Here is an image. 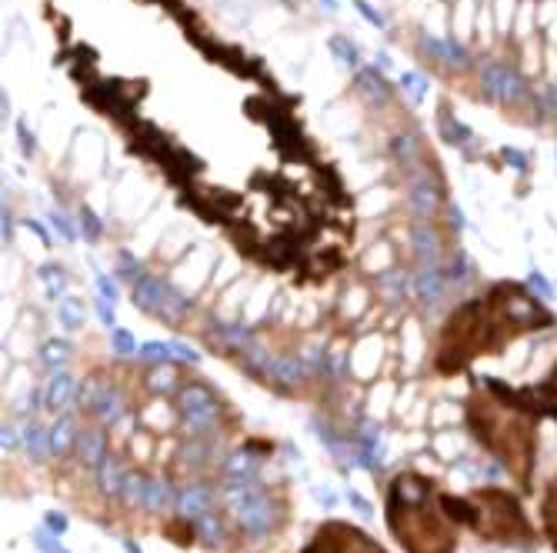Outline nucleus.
<instances>
[{"mask_svg": "<svg viewBox=\"0 0 557 553\" xmlns=\"http://www.w3.org/2000/svg\"><path fill=\"white\" fill-rule=\"evenodd\" d=\"M230 510L237 514L244 527L251 530V533H267L270 530V503L261 490H254V487H237V490L230 493Z\"/></svg>", "mask_w": 557, "mask_h": 553, "instance_id": "obj_1", "label": "nucleus"}, {"mask_svg": "<svg viewBox=\"0 0 557 553\" xmlns=\"http://www.w3.org/2000/svg\"><path fill=\"white\" fill-rule=\"evenodd\" d=\"M134 300H137V307H144V310H154V314L170 317V320H177V317L187 310L184 297H177V293L167 287V284L151 280V276L137 280V287H134Z\"/></svg>", "mask_w": 557, "mask_h": 553, "instance_id": "obj_2", "label": "nucleus"}, {"mask_svg": "<svg viewBox=\"0 0 557 553\" xmlns=\"http://www.w3.org/2000/svg\"><path fill=\"white\" fill-rule=\"evenodd\" d=\"M180 407H184V417H187V424L194 430H207L214 424L217 417V403L214 397L207 393L204 387H187L180 393Z\"/></svg>", "mask_w": 557, "mask_h": 553, "instance_id": "obj_3", "label": "nucleus"}, {"mask_svg": "<svg viewBox=\"0 0 557 553\" xmlns=\"http://www.w3.org/2000/svg\"><path fill=\"white\" fill-rule=\"evenodd\" d=\"M80 400L87 403L90 410H97L101 417H107V420H114V417L120 414V400H117V393L111 387H101V383H84Z\"/></svg>", "mask_w": 557, "mask_h": 553, "instance_id": "obj_4", "label": "nucleus"}, {"mask_svg": "<svg viewBox=\"0 0 557 553\" xmlns=\"http://www.w3.org/2000/svg\"><path fill=\"white\" fill-rule=\"evenodd\" d=\"M484 84H487V90H494L497 97H518V77L511 74V70H504V67H497V63H491V67H484Z\"/></svg>", "mask_w": 557, "mask_h": 553, "instance_id": "obj_5", "label": "nucleus"}, {"mask_svg": "<svg viewBox=\"0 0 557 553\" xmlns=\"http://www.w3.org/2000/svg\"><path fill=\"white\" fill-rule=\"evenodd\" d=\"M207 507H211V493L207 490H187V493H180V510L194 520V516H201L207 514Z\"/></svg>", "mask_w": 557, "mask_h": 553, "instance_id": "obj_6", "label": "nucleus"}, {"mask_svg": "<svg viewBox=\"0 0 557 553\" xmlns=\"http://www.w3.org/2000/svg\"><path fill=\"white\" fill-rule=\"evenodd\" d=\"M70 393H74V380L67 377V374H57L51 380V390H47V403L57 410V407H63V403L70 400Z\"/></svg>", "mask_w": 557, "mask_h": 553, "instance_id": "obj_7", "label": "nucleus"}, {"mask_svg": "<svg viewBox=\"0 0 557 553\" xmlns=\"http://www.w3.org/2000/svg\"><path fill=\"white\" fill-rule=\"evenodd\" d=\"M80 457L87 464H104V437L101 433H80Z\"/></svg>", "mask_w": 557, "mask_h": 553, "instance_id": "obj_8", "label": "nucleus"}, {"mask_svg": "<svg viewBox=\"0 0 557 553\" xmlns=\"http://www.w3.org/2000/svg\"><path fill=\"white\" fill-rule=\"evenodd\" d=\"M70 440H74V424H70V417H63L61 424L51 430V450L54 453H67V450H70Z\"/></svg>", "mask_w": 557, "mask_h": 553, "instance_id": "obj_9", "label": "nucleus"}, {"mask_svg": "<svg viewBox=\"0 0 557 553\" xmlns=\"http://www.w3.org/2000/svg\"><path fill=\"white\" fill-rule=\"evenodd\" d=\"M40 280L47 284V297H51V300H61L63 287H67V280H63V270H57L54 264L40 267Z\"/></svg>", "mask_w": 557, "mask_h": 553, "instance_id": "obj_10", "label": "nucleus"}, {"mask_svg": "<svg viewBox=\"0 0 557 553\" xmlns=\"http://www.w3.org/2000/svg\"><path fill=\"white\" fill-rule=\"evenodd\" d=\"M57 314H61V324L67 330H77V327H80V320H84L80 300H61V303H57Z\"/></svg>", "mask_w": 557, "mask_h": 553, "instance_id": "obj_11", "label": "nucleus"}, {"mask_svg": "<svg viewBox=\"0 0 557 553\" xmlns=\"http://www.w3.org/2000/svg\"><path fill=\"white\" fill-rule=\"evenodd\" d=\"M411 203L418 207L420 214H427V210L434 207V187L431 184H414V187H411Z\"/></svg>", "mask_w": 557, "mask_h": 553, "instance_id": "obj_12", "label": "nucleus"}, {"mask_svg": "<svg viewBox=\"0 0 557 553\" xmlns=\"http://www.w3.org/2000/svg\"><path fill=\"white\" fill-rule=\"evenodd\" d=\"M140 357H147L154 364H164L174 357V343H140Z\"/></svg>", "mask_w": 557, "mask_h": 553, "instance_id": "obj_13", "label": "nucleus"}, {"mask_svg": "<svg viewBox=\"0 0 557 553\" xmlns=\"http://www.w3.org/2000/svg\"><path fill=\"white\" fill-rule=\"evenodd\" d=\"M194 527L201 530V537L204 540H211V543H217L220 540V527H217V520L211 514H201V516H194Z\"/></svg>", "mask_w": 557, "mask_h": 553, "instance_id": "obj_14", "label": "nucleus"}, {"mask_svg": "<svg viewBox=\"0 0 557 553\" xmlns=\"http://www.w3.org/2000/svg\"><path fill=\"white\" fill-rule=\"evenodd\" d=\"M70 353V343H63V340H51L47 347H44V364L47 367H57Z\"/></svg>", "mask_w": 557, "mask_h": 553, "instance_id": "obj_15", "label": "nucleus"}, {"mask_svg": "<svg viewBox=\"0 0 557 553\" xmlns=\"http://www.w3.org/2000/svg\"><path fill=\"white\" fill-rule=\"evenodd\" d=\"M101 483H104V487H107L111 493H114V490H124V483H127V480L120 477V473H117L111 460H104V464H101Z\"/></svg>", "mask_w": 557, "mask_h": 553, "instance_id": "obj_16", "label": "nucleus"}, {"mask_svg": "<svg viewBox=\"0 0 557 553\" xmlns=\"http://www.w3.org/2000/svg\"><path fill=\"white\" fill-rule=\"evenodd\" d=\"M330 51L337 53V57H341V61L347 63V67H357V63H361L357 51H354V47H351V44H347L344 37H334V40H330Z\"/></svg>", "mask_w": 557, "mask_h": 553, "instance_id": "obj_17", "label": "nucleus"}, {"mask_svg": "<svg viewBox=\"0 0 557 553\" xmlns=\"http://www.w3.org/2000/svg\"><path fill=\"white\" fill-rule=\"evenodd\" d=\"M401 84H404V87L411 90V97H414V101H424V94H427V80H424L420 74L407 70V74L401 77Z\"/></svg>", "mask_w": 557, "mask_h": 553, "instance_id": "obj_18", "label": "nucleus"}, {"mask_svg": "<svg viewBox=\"0 0 557 553\" xmlns=\"http://www.w3.org/2000/svg\"><path fill=\"white\" fill-rule=\"evenodd\" d=\"M418 290L424 300H434L437 293H441V280H437V274H420L418 276Z\"/></svg>", "mask_w": 557, "mask_h": 553, "instance_id": "obj_19", "label": "nucleus"}, {"mask_svg": "<svg viewBox=\"0 0 557 553\" xmlns=\"http://www.w3.org/2000/svg\"><path fill=\"white\" fill-rule=\"evenodd\" d=\"M27 450L34 453V457H40V453L47 450V437H44V430H40V427L27 430Z\"/></svg>", "mask_w": 557, "mask_h": 553, "instance_id": "obj_20", "label": "nucleus"}, {"mask_svg": "<svg viewBox=\"0 0 557 553\" xmlns=\"http://www.w3.org/2000/svg\"><path fill=\"white\" fill-rule=\"evenodd\" d=\"M361 87H368V94L374 101H387V87H384V80H374V74H361Z\"/></svg>", "mask_w": 557, "mask_h": 553, "instance_id": "obj_21", "label": "nucleus"}, {"mask_svg": "<svg viewBox=\"0 0 557 553\" xmlns=\"http://www.w3.org/2000/svg\"><path fill=\"white\" fill-rule=\"evenodd\" d=\"M414 247H418L420 253H431L434 250V237H431V230L420 224V227H414Z\"/></svg>", "mask_w": 557, "mask_h": 553, "instance_id": "obj_22", "label": "nucleus"}, {"mask_svg": "<svg viewBox=\"0 0 557 553\" xmlns=\"http://www.w3.org/2000/svg\"><path fill=\"white\" fill-rule=\"evenodd\" d=\"M354 7L361 11V17H364L368 24H374V27H387V20H384V17H380V13L374 11V7H370L368 0H354Z\"/></svg>", "mask_w": 557, "mask_h": 553, "instance_id": "obj_23", "label": "nucleus"}, {"mask_svg": "<svg viewBox=\"0 0 557 553\" xmlns=\"http://www.w3.org/2000/svg\"><path fill=\"white\" fill-rule=\"evenodd\" d=\"M111 337H114V347H117V353H134V337H130L127 330L114 327V330H111Z\"/></svg>", "mask_w": 557, "mask_h": 553, "instance_id": "obj_24", "label": "nucleus"}, {"mask_svg": "<svg viewBox=\"0 0 557 553\" xmlns=\"http://www.w3.org/2000/svg\"><path fill=\"white\" fill-rule=\"evenodd\" d=\"M80 220H84V234H87V240H97V237H101V224H97V217L90 214L87 207H84Z\"/></svg>", "mask_w": 557, "mask_h": 553, "instance_id": "obj_25", "label": "nucleus"}, {"mask_svg": "<svg viewBox=\"0 0 557 553\" xmlns=\"http://www.w3.org/2000/svg\"><path fill=\"white\" fill-rule=\"evenodd\" d=\"M97 290H101L104 300H117V284L111 276H97Z\"/></svg>", "mask_w": 557, "mask_h": 553, "instance_id": "obj_26", "label": "nucleus"}, {"mask_svg": "<svg viewBox=\"0 0 557 553\" xmlns=\"http://www.w3.org/2000/svg\"><path fill=\"white\" fill-rule=\"evenodd\" d=\"M111 303H114V300H104V297H101V300H97V317L104 320V327L114 330V310H111Z\"/></svg>", "mask_w": 557, "mask_h": 553, "instance_id": "obj_27", "label": "nucleus"}, {"mask_svg": "<svg viewBox=\"0 0 557 553\" xmlns=\"http://www.w3.org/2000/svg\"><path fill=\"white\" fill-rule=\"evenodd\" d=\"M51 220H54V227L61 230V237H63V240H74V237H77V234H74V227H70V220H67L63 214H54Z\"/></svg>", "mask_w": 557, "mask_h": 553, "instance_id": "obj_28", "label": "nucleus"}, {"mask_svg": "<svg viewBox=\"0 0 557 553\" xmlns=\"http://www.w3.org/2000/svg\"><path fill=\"white\" fill-rule=\"evenodd\" d=\"M37 547H40V550H44V553H67V550H63V547H57V543H54L51 537L44 533V530H40V533H37Z\"/></svg>", "mask_w": 557, "mask_h": 553, "instance_id": "obj_29", "label": "nucleus"}, {"mask_svg": "<svg viewBox=\"0 0 557 553\" xmlns=\"http://www.w3.org/2000/svg\"><path fill=\"white\" fill-rule=\"evenodd\" d=\"M47 530H54V533H63V530H67V520H63V514H47Z\"/></svg>", "mask_w": 557, "mask_h": 553, "instance_id": "obj_30", "label": "nucleus"}, {"mask_svg": "<svg viewBox=\"0 0 557 553\" xmlns=\"http://www.w3.org/2000/svg\"><path fill=\"white\" fill-rule=\"evenodd\" d=\"M174 353H177L180 360H197V353L190 350V347H184V343H174Z\"/></svg>", "mask_w": 557, "mask_h": 553, "instance_id": "obj_31", "label": "nucleus"}, {"mask_svg": "<svg viewBox=\"0 0 557 553\" xmlns=\"http://www.w3.org/2000/svg\"><path fill=\"white\" fill-rule=\"evenodd\" d=\"M504 157H507V160H511L514 167H520V170H524V153H518V151H504Z\"/></svg>", "mask_w": 557, "mask_h": 553, "instance_id": "obj_32", "label": "nucleus"}, {"mask_svg": "<svg viewBox=\"0 0 557 553\" xmlns=\"http://www.w3.org/2000/svg\"><path fill=\"white\" fill-rule=\"evenodd\" d=\"M351 503H354V507H357V510H361L364 516L370 514V503H368V500H361V497H354V493H351Z\"/></svg>", "mask_w": 557, "mask_h": 553, "instance_id": "obj_33", "label": "nucleus"}, {"mask_svg": "<svg viewBox=\"0 0 557 553\" xmlns=\"http://www.w3.org/2000/svg\"><path fill=\"white\" fill-rule=\"evenodd\" d=\"M30 230H34V234H37L40 240H47V230H44V227H40V224H30Z\"/></svg>", "mask_w": 557, "mask_h": 553, "instance_id": "obj_34", "label": "nucleus"}, {"mask_svg": "<svg viewBox=\"0 0 557 553\" xmlns=\"http://www.w3.org/2000/svg\"><path fill=\"white\" fill-rule=\"evenodd\" d=\"M320 4H327V7H337V0H320Z\"/></svg>", "mask_w": 557, "mask_h": 553, "instance_id": "obj_35", "label": "nucleus"}]
</instances>
